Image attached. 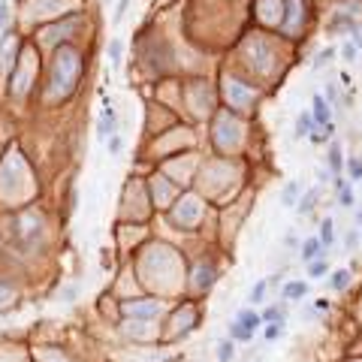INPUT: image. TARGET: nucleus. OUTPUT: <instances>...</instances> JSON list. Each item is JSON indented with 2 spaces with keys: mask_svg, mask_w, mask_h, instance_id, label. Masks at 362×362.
Listing matches in <instances>:
<instances>
[{
  "mask_svg": "<svg viewBox=\"0 0 362 362\" xmlns=\"http://www.w3.org/2000/svg\"><path fill=\"white\" fill-rule=\"evenodd\" d=\"M97 133H100V139L115 136V109H112V106L103 109V118H100V124H97Z\"/></svg>",
  "mask_w": 362,
  "mask_h": 362,
  "instance_id": "obj_1",
  "label": "nucleus"
},
{
  "mask_svg": "<svg viewBox=\"0 0 362 362\" xmlns=\"http://www.w3.org/2000/svg\"><path fill=\"white\" fill-rule=\"evenodd\" d=\"M329 121H332V109H329V103H326V100L317 94V97H314V124H323V127H326Z\"/></svg>",
  "mask_w": 362,
  "mask_h": 362,
  "instance_id": "obj_2",
  "label": "nucleus"
},
{
  "mask_svg": "<svg viewBox=\"0 0 362 362\" xmlns=\"http://www.w3.org/2000/svg\"><path fill=\"white\" fill-rule=\"evenodd\" d=\"M235 320H238L245 329H251V332H257L260 326H263V314H257V311H248V308H245V311H238V317H235Z\"/></svg>",
  "mask_w": 362,
  "mask_h": 362,
  "instance_id": "obj_3",
  "label": "nucleus"
},
{
  "mask_svg": "<svg viewBox=\"0 0 362 362\" xmlns=\"http://www.w3.org/2000/svg\"><path fill=\"white\" fill-rule=\"evenodd\" d=\"M320 248H323L320 238H305V242H302V260H305V263H314V260L320 257Z\"/></svg>",
  "mask_w": 362,
  "mask_h": 362,
  "instance_id": "obj_4",
  "label": "nucleus"
},
{
  "mask_svg": "<svg viewBox=\"0 0 362 362\" xmlns=\"http://www.w3.org/2000/svg\"><path fill=\"white\" fill-rule=\"evenodd\" d=\"M305 293H308V284L305 281H290L284 287V299H302Z\"/></svg>",
  "mask_w": 362,
  "mask_h": 362,
  "instance_id": "obj_5",
  "label": "nucleus"
},
{
  "mask_svg": "<svg viewBox=\"0 0 362 362\" xmlns=\"http://www.w3.org/2000/svg\"><path fill=\"white\" fill-rule=\"evenodd\" d=\"M317 197H320V190H317V187H314V190H308V194H305V197H302V199L296 202V208L302 211V214H308V211L314 208V202H317Z\"/></svg>",
  "mask_w": 362,
  "mask_h": 362,
  "instance_id": "obj_6",
  "label": "nucleus"
},
{
  "mask_svg": "<svg viewBox=\"0 0 362 362\" xmlns=\"http://www.w3.org/2000/svg\"><path fill=\"white\" fill-rule=\"evenodd\" d=\"M230 338H232V341H251V338H254V332L245 329V326L235 320V323H230Z\"/></svg>",
  "mask_w": 362,
  "mask_h": 362,
  "instance_id": "obj_7",
  "label": "nucleus"
},
{
  "mask_svg": "<svg viewBox=\"0 0 362 362\" xmlns=\"http://www.w3.org/2000/svg\"><path fill=\"white\" fill-rule=\"evenodd\" d=\"M341 166H344V160H341V145L332 142L329 145V169L332 172H341Z\"/></svg>",
  "mask_w": 362,
  "mask_h": 362,
  "instance_id": "obj_8",
  "label": "nucleus"
},
{
  "mask_svg": "<svg viewBox=\"0 0 362 362\" xmlns=\"http://www.w3.org/2000/svg\"><path fill=\"white\" fill-rule=\"evenodd\" d=\"M296 194H299V184L296 181H287V187L281 190V202L284 205H296Z\"/></svg>",
  "mask_w": 362,
  "mask_h": 362,
  "instance_id": "obj_9",
  "label": "nucleus"
},
{
  "mask_svg": "<svg viewBox=\"0 0 362 362\" xmlns=\"http://www.w3.org/2000/svg\"><path fill=\"white\" fill-rule=\"evenodd\" d=\"M332 290H344V287H347V284H350V272H344V269H338V272H335V275H332Z\"/></svg>",
  "mask_w": 362,
  "mask_h": 362,
  "instance_id": "obj_10",
  "label": "nucleus"
},
{
  "mask_svg": "<svg viewBox=\"0 0 362 362\" xmlns=\"http://www.w3.org/2000/svg\"><path fill=\"white\" fill-rule=\"evenodd\" d=\"M214 284V269L211 266H202L199 269V278H197V287H211Z\"/></svg>",
  "mask_w": 362,
  "mask_h": 362,
  "instance_id": "obj_11",
  "label": "nucleus"
},
{
  "mask_svg": "<svg viewBox=\"0 0 362 362\" xmlns=\"http://www.w3.org/2000/svg\"><path fill=\"white\" fill-rule=\"evenodd\" d=\"M311 124H314V115H299L296 118V136H308Z\"/></svg>",
  "mask_w": 362,
  "mask_h": 362,
  "instance_id": "obj_12",
  "label": "nucleus"
},
{
  "mask_svg": "<svg viewBox=\"0 0 362 362\" xmlns=\"http://www.w3.org/2000/svg\"><path fill=\"white\" fill-rule=\"evenodd\" d=\"M338 202H341V205H347V208L353 205V190H350L344 181H338Z\"/></svg>",
  "mask_w": 362,
  "mask_h": 362,
  "instance_id": "obj_13",
  "label": "nucleus"
},
{
  "mask_svg": "<svg viewBox=\"0 0 362 362\" xmlns=\"http://www.w3.org/2000/svg\"><path fill=\"white\" fill-rule=\"evenodd\" d=\"M232 341H221L218 344V362H232Z\"/></svg>",
  "mask_w": 362,
  "mask_h": 362,
  "instance_id": "obj_14",
  "label": "nucleus"
},
{
  "mask_svg": "<svg viewBox=\"0 0 362 362\" xmlns=\"http://www.w3.org/2000/svg\"><path fill=\"white\" fill-rule=\"evenodd\" d=\"M281 335H284V317L272 320V326L266 329V338H269V341H275V338H281Z\"/></svg>",
  "mask_w": 362,
  "mask_h": 362,
  "instance_id": "obj_15",
  "label": "nucleus"
},
{
  "mask_svg": "<svg viewBox=\"0 0 362 362\" xmlns=\"http://www.w3.org/2000/svg\"><path fill=\"white\" fill-rule=\"evenodd\" d=\"M109 61H112V66L121 64V39H112L109 42Z\"/></svg>",
  "mask_w": 362,
  "mask_h": 362,
  "instance_id": "obj_16",
  "label": "nucleus"
},
{
  "mask_svg": "<svg viewBox=\"0 0 362 362\" xmlns=\"http://www.w3.org/2000/svg\"><path fill=\"white\" fill-rule=\"evenodd\" d=\"M320 242H323L326 248L332 245V221H329V218H326V221L320 224Z\"/></svg>",
  "mask_w": 362,
  "mask_h": 362,
  "instance_id": "obj_17",
  "label": "nucleus"
},
{
  "mask_svg": "<svg viewBox=\"0 0 362 362\" xmlns=\"http://www.w3.org/2000/svg\"><path fill=\"white\" fill-rule=\"evenodd\" d=\"M266 290H269V281H260V284H257V287L251 290V302H263Z\"/></svg>",
  "mask_w": 362,
  "mask_h": 362,
  "instance_id": "obj_18",
  "label": "nucleus"
},
{
  "mask_svg": "<svg viewBox=\"0 0 362 362\" xmlns=\"http://www.w3.org/2000/svg\"><path fill=\"white\" fill-rule=\"evenodd\" d=\"M308 272H311V278H320V275L326 272V263H323V260H314V263L308 266Z\"/></svg>",
  "mask_w": 362,
  "mask_h": 362,
  "instance_id": "obj_19",
  "label": "nucleus"
},
{
  "mask_svg": "<svg viewBox=\"0 0 362 362\" xmlns=\"http://www.w3.org/2000/svg\"><path fill=\"white\" fill-rule=\"evenodd\" d=\"M341 55H344V61H350V64H353V61H356V45L344 42V45H341Z\"/></svg>",
  "mask_w": 362,
  "mask_h": 362,
  "instance_id": "obj_20",
  "label": "nucleus"
},
{
  "mask_svg": "<svg viewBox=\"0 0 362 362\" xmlns=\"http://www.w3.org/2000/svg\"><path fill=\"white\" fill-rule=\"evenodd\" d=\"M332 55H335V49H323V52L317 55V61H314V66H323V64H326V61L332 58Z\"/></svg>",
  "mask_w": 362,
  "mask_h": 362,
  "instance_id": "obj_21",
  "label": "nucleus"
},
{
  "mask_svg": "<svg viewBox=\"0 0 362 362\" xmlns=\"http://www.w3.org/2000/svg\"><path fill=\"white\" fill-rule=\"evenodd\" d=\"M127 6H130V0H121V3H118V12H115V25H121V21H124V12H127Z\"/></svg>",
  "mask_w": 362,
  "mask_h": 362,
  "instance_id": "obj_22",
  "label": "nucleus"
},
{
  "mask_svg": "<svg viewBox=\"0 0 362 362\" xmlns=\"http://www.w3.org/2000/svg\"><path fill=\"white\" fill-rule=\"evenodd\" d=\"M347 169H350V175H353V178H362V163H359V160H350V163H347Z\"/></svg>",
  "mask_w": 362,
  "mask_h": 362,
  "instance_id": "obj_23",
  "label": "nucleus"
},
{
  "mask_svg": "<svg viewBox=\"0 0 362 362\" xmlns=\"http://www.w3.org/2000/svg\"><path fill=\"white\" fill-rule=\"evenodd\" d=\"M278 317H281V314H278V308H266V311H263V320H269V323H272V320H278Z\"/></svg>",
  "mask_w": 362,
  "mask_h": 362,
  "instance_id": "obj_24",
  "label": "nucleus"
},
{
  "mask_svg": "<svg viewBox=\"0 0 362 362\" xmlns=\"http://www.w3.org/2000/svg\"><path fill=\"white\" fill-rule=\"evenodd\" d=\"M109 151H112V154H118V151H121V139H118V136H112V139H109Z\"/></svg>",
  "mask_w": 362,
  "mask_h": 362,
  "instance_id": "obj_25",
  "label": "nucleus"
},
{
  "mask_svg": "<svg viewBox=\"0 0 362 362\" xmlns=\"http://www.w3.org/2000/svg\"><path fill=\"white\" fill-rule=\"evenodd\" d=\"M359 245V235L356 232H347V248H356Z\"/></svg>",
  "mask_w": 362,
  "mask_h": 362,
  "instance_id": "obj_26",
  "label": "nucleus"
},
{
  "mask_svg": "<svg viewBox=\"0 0 362 362\" xmlns=\"http://www.w3.org/2000/svg\"><path fill=\"white\" fill-rule=\"evenodd\" d=\"M3 21H6V3L0 0V25H3Z\"/></svg>",
  "mask_w": 362,
  "mask_h": 362,
  "instance_id": "obj_27",
  "label": "nucleus"
},
{
  "mask_svg": "<svg viewBox=\"0 0 362 362\" xmlns=\"http://www.w3.org/2000/svg\"><path fill=\"white\" fill-rule=\"evenodd\" d=\"M64 299H76V287H66V290H64Z\"/></svg>",
  "mask_w": 362,
  "mask_h": 362,
  "instance_id": "obj_28",
  "label": "nucleus"
},
{
  "mask_svg": "<svg viewBox=\"0 0 362 362\" xmlns=\"http://www.w3.org/2000/svg\"><path fill=\"white\" fill-rule=\"evenodd\" d=\"M359 221H362V211H359Z\"/></svg>",
  "mask_w": 362,
  "mask_h": 362,
  "instance_id": "obj_29",
  "label": "nucleus"
}]
</instances>
